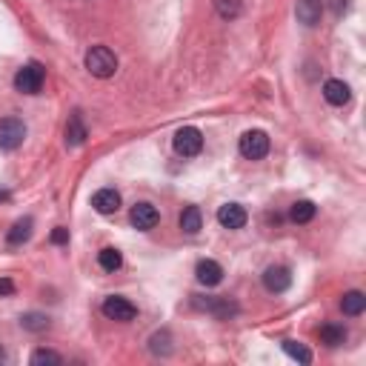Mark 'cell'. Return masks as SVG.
<instances>
[{
	"mask_svg": "<svg viewBox=\"0 0 366 366\" xmlns=\"http://www.w3.org/2000/svg\"><path fill=\"white\" fill-rule=\"evenodd\" d=\"M315 215H318V206L312 201H295V203H292V209H289V217L295 224H309Z\"/></svg>",
	"mask_w": 366,
	"mask_h": 366,
	"instance_id": "cell-21",
	"label": "cell"
},
{
	"mask_svg": "<svg viewBox=\"0 0 366 366\" xmlns=\"http://www.w3.org/2000/svg\"><path fill=\"white\" fill-rule=\"evenodd\" d=\"M129 221H132V226H135V229H140V232H149V229H155V226L161 224V212H158L152 203L140 201V203H135V206H132V212H129Z\"/></svg>",
	"mask_w": 366,
	"mask_h": 366,
	"instance_id": "cell-7",
	"label": "cell"
},
{
	"mask_svg": "<svg viewBox=\"0 0 366 366\" xmlns=\"http://www.w3.org/2000/svg\"><path fill=\"white\" fill-rule=\"evenodd\" d=\"M320 344H326L329 349L344 346L346 344V329L341 323H323L320 326Z\"/></svg>",
	"mask_w": 366,
	"mask_h": 366,
	"instance_id": "cell-17",
	"label": "cell"
},
{
	"mask_svg": "<svg viewBox=\"0 0 366 366\" xmlns=\"http://www.w3.org/2000/svg\"><path fill=\"white\" fill-rule=\"evenodd\" d=\"M320 15H323V4L320 0H298V6H295V18L298 23L304 26H318L320 23Z\"/></svg>",
	"mask_w": 366,
	"mask_h": 366,
	"instance_id": "cell-13",
	"label": "cell"
},
{
	"mask_svg": "<svg viewBox=\"0 0 366 366\" xmlns=\"http://www.w3.org/2000/svg\"><path fill=\"white\" fill-rule=\"evenodd\" d=\"M12 198V192H4V189H0V203H4V201H9Z\"/></svg>",
	"mask_w": 366,
	"mask_h": 366,
	"instance_id": "cell-30",
	"label": "cell"
},
{
	"mask_svg": "<svg viewBox=\"0 0 366 366\" xmlns=\"http://www.w3.org/2000/svg\"><path fill=\"white\" fill-rule=\"evenodd\" d=\"M349 97H352V92H349V86H346L344 81L332 78V81L323 83V100H326L329 106H346Z\"/></svg>",
	"mask_w": 366,
	"mask_h": 366,
	"instance_id": "cell-14",
	"label": "cell"
},
{
	"mask_svg": "<svg viewBox=\"0 0 366 366\" xmlns=\"http://www.w3.org/2000/svg\"><path fill=\"white\" fill-rule=\"evenodd\" d=\"M97 264H100L103 272L115 275V272L123 266V255H121V249H115V246H103V249L97 252Z\"/></svg>",
	"mask_w": 366,
	"mask_h": 366,
	"instance_id": "cell-16",
	"label": "cell"
},
{
	"mask_svg": "<svg viewBox=\"0 0 366 366\" xmlns=\"http://www.w3.org/2000/svg\"><path fill=\"white\" fill-rule=\"evenodd\" d=\"M246 221H249V215H246V209L240 203H224L221 209H217V224H221L224 229H232V232L243 229Z\"/></svg>",
	"mask_w": 366,
	"mask_h": 366,
	"instance_id": "cell-8",
	"label": "cell"
},
{
	"mask_svg": "<svg viewBox=\"0 0 366 366\" xmlns=\"http://www.w3.org/2000/svg\"><path fill=\"white\" fill-rule=\"evenodd\" d=\"M32 217H23V221H18L12 229H9V235H6V243L9 246H23L29 238H32Z\"/></svg>",
	"mask_w": 366,
	"mask_h": 366,
	"instance_id": "cell-20",
	"label": "cell"
},
{
	"mask_svg": "<svg viewBox=\"0 0 366 366\" xmlns=\"http://www.w3.org/2000/svg\"><path fill=\"white\" fill-rule=\"evenodd\" d=\"M283 352H286L289 358L301 360V363H312V352H309L304 344H298V341H283Z\"/></svg>",
	"mask_w": 366,
	"mask_h": 366,
	"instance_id": "cell-25",
	"label": "cell"
},
{
	"mask_svg": "<svg viewBox=\"0 0 366 366\" xmlns=\"http://www.w3.org/2000/svg\"><path fill=\"white\" fill-rule=\"evenodd\" d=\"M100 309H103V315L109 320H121V323H129V320L137 318V306L129 298H123V295H109Z\"/></svg>",
	"mask_w": 366,
	"mask_h": 366,
	"instance_id": "cell-6",
	"label": "cell"
},
{
	"mask_svg": "<svg viewBox=\"0 0 366 366\" xmlns=\"http://www.w3.org/2000/svg\"><path fill=\"white\" fill-rule=\"evenodd\" d=\"M346 9H349V0H332V12H335L338 18H341Z\"/></svg>",
	"mask_w": 366,
	"mask_h": 366,
	"instance_id": "cell-29",
	"label": "cell"
},
{
	"mask_svg": "<svg viewBox=\"0 0 366 366\" xmlns=\"http://www.w3.org/2000/svg\"><path fill=\"white\" fill-rule=\"evenodd\" d=\"M92 209L97 215H115L121 209V192L112 189V187H106V189H97L92 195Z\"/></svg>",
	"mask_w": 366,
	"mask_h": 366,
	"instance_id": "cell-11",
	"label": "cell"
},
{
	"mask_svg": "<svg viewBox=\"0 0 366 366\" xmlns=\"http://www.w3.org/2000/svg\"><path fill=\"white\" fill-rule=\"evenodd\" d=\"M341 309H344V315H349V318L363 315V309H366V295H363L360 289L346 292V295L341 298Z\"/></svg>",
	"mask_w": 366,
	"mask_h": 366,
	"instance_id": "cell-18",
	"label": "cell"
},
{
	"mask_svg": "<svg viewBox=\"0 0 366 366\" xmlns=\"http://www.w3.org/2000/svg\"><path fill=\"white\" fill-rule=\"evenodd\" d=\"M26 140V123L18 118H4L0 121V149L4 152H15L20 149Z\"/></svg>",
	"mask_w": 366,
	"mask_h": 366,
	"instance_id": "cell-5",
	"label": "cell"
},
{
	"mask_svg": "<svg viewBox=\"0 0 366 366\" xmlns=\"http://www.w3.org/2000/svg\"><path fill=\"white\" fill-rule=\"evenodd\" d=\"M60 366L63 363V355H57L55 349H34L32 352V366Z\"/></svg>",
	"mask_w": 366,
	"mask_h": 366,
	"instance_id": "cell-24",
	"label": "cell"
},
{
	"mask_svg": "<svg viewBox=\"0 0 366 366\" xmlns=\"http://www.w3.org/2000/svg\"><path fill=\"white\" fill-rule=\"evenodd\" d=\"M195 278L203 283V286H217L224 280V266L217 264V261H198V266H195Z\"/></svg>",
	"mask_w": 366,
	"mask_h": 366,
	"instance_id": "cell-15",
	"label": "cell"
},
{
	"mask_svg": "<svg viewBox=\"0 0 366 366\" xmlns=\"http://www.w3.org/2000/svg\"><path fill=\"white\" fill-rule=\"evenodd\" d=\"M20 326L29 329V332H43V329H49V318L43 312H26L20 318Z\"/></svg>",
	"mask_w": 366,
	"mask_h": 366,
	"instance_id": "cell-23",
	"label": "cell"
},
{
	"mask_svg": "<svg viewBox=\"0 0 366 366\" xmlns=\"http://www.w3.org/2000/svg\"><path fill=\"white\" fill-rule=\"evenodd\" d=\"M195 306H198V309L212 312L215 318H221V320H229V318H235V315L240 312V309H238V304H235V301H229V298H206V301L195 298Z\"/></svg>",
	"mask_w": 366,
	"mask_h": 366,
	"instance_id": "cell-9",
	"label": "cell"
},
{
	"mask_svg": "<svg viewBox=\"0 0 366 366\" xmlns=\"http://www.w3.org/2000/svg\"><path fill=\"white\" fill-rule=\"evenodd\" d=\"M15 292V280H9V278H0V298H9Z\"/></svg>",
	"mask_w": 366,
	"mask_h": 366,
	"instance_id": "cell-28",
	"label": "cell"
},
{
	"mask_svg": "<svg viewBox=\"0 0 366 366\" xmlns=\"http://www.w3.org/2000/svg\"><path fill=\"white\" fill-rule=\"evenodd\" d=\"M215 6L221 12V18H226V20H235L240 15V0H215Z\"/></svg>",
	"mask_w": 366,
	"mask_h": 366,
	"instance_id": "cell-26",
	"label": "cell"
},
{
	"mask_svg": "<svg viewBox=\"0 0 366 366\" xmlns=\"http://www.w3.org/2000/svg\"><path fill=\"white\" fill-rule=\"evenodd\" d=\"M269 146L272 143H269V135L264 129H249L238 140V149H240V155L246 161H264L269 155Z\"/></svg>",
	"mask_w": 366,
	"mask_h": 366,
	"instance_id": "cell-3",
	"label": "cell"
},
{
	"mask_svg": "<svg viewBox=\"0 0 366 366\" xmlns=\"http://www.w3.org/2000/svg\"><path fill=\"white\" fill-rule=\"evenodd\" d=\"M86 69L92 78L109 81V78H115V72H118V55L109 46H92L86 52Z\"/></svg>",
	"mask_w": 366,
	"mask_h": 366,
	"instance_id": "cell-1",
	"label": "cell"
},
{
	"mask_svg": "<svg viewBox=\"0 0 366 366\" xmlns=\"http://www.w3.org/2000/svg\"><path fill=\"white\" fill-rule=\"evenodd\" d=\"M46 83V69L38 63V60H29L26 66L18 69V75H15V89L20 95H38Z\"/></svg>",
	"mask_w": 366,
	"mask_h": 366,
	"instance_id": "cell-2",
	"label": "cell"
},
{
	"mask_svg": "<svg viewBox=\"0 0 366 366\" xmlns=\"http://www.w3.org/2000/svg\"><path fill=\"white\" fill-rule=\"evenodd\" d=\"M180 229L187 235H198L203 229V215H201L198 206H187L180 212Z\"/></svg>",
	"mask_w": 366,
	"mask_h": 366,
	"instance_id": "cell-19",
	"label": "cell"
},
{
	"mask_svg": "<svg viewBox=\"0 0 366 366\" xmlns=\"http://www.w3.org/2000/svg\"><path fill=\"white\" fill-rule=\"evenodd\" d=\"M89 137V129L83 123V115L81 112H72L69 115V123H66V146H72V149H78V146H83Z\"/></svg>",
	"mask_w": 366,
	"mask_h": 366,
	"instance_id": "cell-12",
	"label": "cell"
},
{
	"mask_svg": "<svg viewBox=\"0 0 366 366\" xmlns=\"http://www.w3.org/2000/svg\"><path fill=\"white\" fill-rule=\"evenodd\" d=\"M4 360H6V352H4V349H0V363H4Z\"/></svg>",
	"mask_w": 366,
	"mask_h": 366,
	"instance_id": "cell-31",
	"label": "cell"
},
{
	"mask_svg": "<svg viewBox=\"0 0 366 366\" xmlns=\"http://www.w3.org/2000/svg\"><path fill=\"white\" fill-rule=\"evenodd\" d=\"M172 146L180 158H198L201 149H203V132L198 126H183V129L175 132Z\"/></svg>",
	"mask_w": 366,
	"mask_h": 366,
	"instance_id": "cell-4",
	"label": "cell"
},
{
	"mask_svg": "<svg viewBox=\"0 0 366 366\" xmlns=\"http://www.w3.org/2000/svg\"><path fill=\"white\" fill-rule=\"evenodd\" d=\"M52 243H55V246H66V243H69V229L57 226V229L52 232Z\"/></svg>",
	"mask_w": 366,
	"mask_h": 366,
	"instance_id": "cell-27",
	"label": "cell"
},
{
	"mask_svg": "<svg viewBox=\"0 0 366 366\" xmlns=\"http://www.w3.org/2000/svg\"><path fill=\"white\" fill-rule=\"evenodd\" d=\"M172 335L166 332V329H161V332H155L152 338H149V352L152 355H161V358H166V355H172Z\"/></svg>",
	"mask_w": 366,
	"mask_h": 366,
	"instance_id": "cell-22",
	"label": "cell"
},
{
	"mask_svg": "<svg viewBox=\"0 0 366 366\" xmlns=\"http://www.w3.org/2000/svg\"><path fill=\"white\" fill-rule=\"evenodd\" d=\"M289 286H292V272L286 266L275 264V266H269L264 272V289L272 292V295H280V292H286Z\"/></svg>",
	"mask_w": 366,
	"mask_h": 366,
	"instance_id": "cell-10",
	"label": "cell"
}]
</instances>
